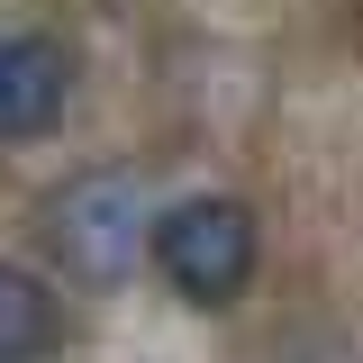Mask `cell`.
<instances>
[{
    "instance_id": "obj_1",
    "label": "cell",
    "mask_w": 363,
    "mask_h": 363,
    "mask_svg": "<svg viewBox=\"0 0 363 363\" xmlns=\"http://www.w3.org/2000/svg\"><path fill=\"white\" fill-rule=\"evenodd\" d=\"M145 255L191 309H227L264 272V227H255V209L236 191H182V200H164L145 218Z\"/></svg>"
},
{
    "instance_id": "obj_4",
    "label": "cell",
    "mask_w": 363,
    "mask_h": 363,
    "mask_svg": "<svg viewBox=\"0 0 363 363\" xmlns=\"http://www.w3.org/2000/svg\"><path fill=\"white\" fill-rule=\"evenodd\" d=\"M64 345V300L28 264H0V363H55Z\"/></svg>"
},
{
    "instance_id": "obj_5",
    "label": "cell",
    "mask_w": 363,
    "mask_h": 363,
    "mask_svg": "<svg viewBox=\"0 0 363 363\" xmlns=\"http://www.w3.org/2000/svg\"><path fill=\"white\" fill-rule=\"evenodd\" d=\"M318 363H354V354H318Z\"/></svg>"
},
{
    "instance_id": "obj_2",
    "label": "cell",
    "mask_w": 363,
    "mask_h": 363,
    "mask_svg": "<svg viewBox=\"0 0 363 363\" xmlns=\"http://www.w3.org/2000/svg\"><path fill=\"white\" fill-rule=\"evenodd\" d=\"M145 200L128 173H73L45 200V245L55 264H73L82 281H128V264L145 255Z\"/></svg>"
},
{
    "instance_id": "obj_3",
    "label": "cell",
    "mask_w": 363,
    "mask_h": 363,
    "mask_svg": "<svg viewBox=\"0 0 363 363\" xmlns=\"http://www.w3.org/2000/svg\"><path fill=\"white\" fill-rule=\"evenodd\" d=\"M73 109V55L45 28L0 37V145H45Z\"/></svg>"
}]
</instances>
